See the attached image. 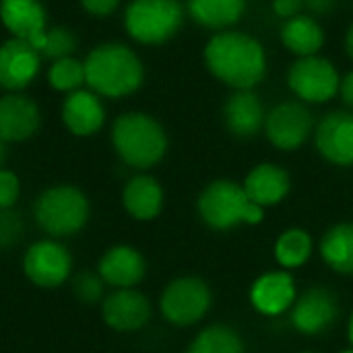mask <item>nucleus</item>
<instances>
[{"label":"nucleus","instance_id":"nucleus-1","mask_svg":"<svg viewBox=\"0 0 353 353\" xmlns=\"http://www.w3.org/2000/svg\"><path fill=\"white\" fill-rule=\"evenodd\" d=\"M205 64L223 85L254 89L267 74V52L263 43L242 31H219L205 46Z\"/></svg>","mask_w":353,"mask_h":353},{"label":"nucleus","instance_id":"nucleus-2","mask_svg":"<svg viewBox=\"0 0 353 353\" xmlns=\"http://www.w3.org/2000/svg\"><path fill=\"white\" fill-rule=\"evenodd\" d=\"M85 62V85L99 97L122 99L137 93L145 81V66L139 54L120 41L95 46Z\"/></svg>","mask_w":353,"mask_h":353},{"label":"nucleus","instance_id":"nucleus-3","mask_svg":"<svg viewBox=\"0 0 353 353\" xmlns=\"http://www.w3.org/2000/svg\"><path fill=\"white\" fill-rule=\"evenodd\" d=\"M112 147L118 159L139 172L155 168L168 153V132L145 112H124L112 124Z\"/></svg>","mask_w":353,"mask_h":353},{"label":"nucleus","instance_id":"nucleus-4","mask_svg":"<svg viewBox=\"0 0 353 353\" xmlns=\"http://www.w3.org/2000/svg\"><path fill=\"white\" fill-rule=\"evenodd\" d=\"M35 228L54 240L81 234L91 219V201L74 184H52L43 188L31 207Z\"/></svg>","mask_w":353,"mask_h":353},{"label":"nucleus","instance_id":"nucleus-5","mask_svg":"<svg viewBox=\"0 0 353 353\" xmlns=\"http://www.w3.org/2000/svg\"><path fill=\"white\" fill-rule=\"evenodd\" d=\"M196 213L201 221L215 232L259 225L265 219V209L248 199L242 184L228 178L213 180L201 190L196 199Z\"/></svg>","mask_w":353,"mask_h":353},{"label":"nucleus","instance_id":"nucleus-6","mask_svg":"<svg viewBox=\"0 0 353 353\" xmlns=\"http://www.w3.org/2000/svg\"><path fill=\"white\" fill-rule=\"evenodd\" d=\"M186 8L178 0H130L124 10L126 33L143 46H161L178 35Z\"/></svg>","mask_w":353,"mask_h":353},{"label":"nucleus","instance_id":"nucleus-7","mask_svg":"<svg viewBox=\"0 0 353 353\" xmlns=\"http://www.w3.org/2000/svg\"><path fill=\"white\" fill-rule=\"evenodd\" d=\"M21 271L31 285L39 290H58L74 275V259L62 240L39 238L25 248Z\"/></svg>","mask_w":353,"mask_h":353},{"label":"nucleus","instance_id":"nucleus-8","mask_svg":"<svg viewBox=\"0 0 353 353\" xmlns=\"http://www.w3.org/2000/svg\"><path fill=\"white\" fill-rule=\"evenodd\" d=\"M213 306V294L205 279L182 275L172 279L159 296V312L172 327L199 325Z\"/></svg>","mask_w":353,"mask_h":353},{"label":"nucleus","instance_id":"nucleus-9","mask_svg":"<svg viewBox=\"0 0 353 353\" xmlns=\"http://www.w3.org/2000/svg\"><path fill=\"white\" fill-rule=\"evenodd\" d=\"M288 85L302 103H327L339 93L341 77L325 56L298 58L288 70Z\"/></svg>","mask_w":353,"mask_h":353},{"label":"nucleus","instance_id":"nucleus-10","mask_svg":"<svg viewBox=\"0 0 353 353\" xmlns=\"http://www.w3.org/2000/svg\"><path fill=\"white\" fill-rule=\"evenodd\" d=\"M339 316V300L325 285H312L304 294H298L292 310L290 323L294 331L304 337H319L327 333Z\"/></svg>","mask_w":353,"mask_h":353},{"label":"nucleus","instance_id":"nucleus-11","mask_svg":"<svg viewBox=\"0 0 353 353\" xmlns=\"http://www.w3.org/2000/svg\"><path fill=\"white\" fill-rule=\"evenodd\" d=\"M263 130L279 151H296L314 132V120L302 101H283L267 114Z\"/></svg>","mask_w":353,"mask_h":353},{"label":"nucleus","instance_id":"nucleus-12","mask_svg":"<svg viewBox=\"0 0 353 353\" xmlns=\"http://www.w3.org/2000/svg\"><path fill=\"white\" fill-rule=\"evenodd\" d=\"M101 321L116 333H137L145 329L153 316L151 300L137 288L112 290L99 304Z\"/></svg>","mask_w":353,"mask_h":353},{"label":"nucleus","instance_id":"nucleus-13","mask_svg":"<svg viewBox=\"0 0 353 353\" xmlns=\"http://www.w3.org/2000/svg\"><path fill=\"white\" fill-rule=\"evenodd\" d=\"M41 54L25 39L10 37L0 43V89L21 93L27 89L41 68Z\"/></svg>","mask_w":353,"mask_h":353},{"label":"nucleus","instance_id":"nucleus-14","mask_svg":"<svg viewBox=\"0 0 353 353\" xmlns=\"http://www.w3.org/2000/svg\"><path fill=\"white\" fill-rule=\"evenodd\" d=\"M314 145L323 159L339 168L353 165V112L335 110L314 126Z\"/></svg>","mask_w":353,"mask_h":353},{"label":"nucleus","instance_id":"nucleus-15","mask_svg":"<svg viewBox=\"0 0 353 353\" xmlns=\"http://www.w3.org/2000/svg\"><path fill=\"white\" fill-rule=\"evenodd\" d=\"M298 298V285L296 279L290 271L279 269V271H267L259 275L248 292L250 306L269 319L283 316L285 312L292 310L294 302Z\"/></svg>","mask_w":353,"mask_h":353},{"label":"nucleus","instance_id":"nucleus-16","mask_svg":"<svg viewBox=\"0 0 353 353\" xmlns=\"http://www.w3.org/2000/svg\"><path fill=\"white\" fill-rule=\"evenodd\" d=\"M0 23L12 37L29 41L41 54L48 31V12L41 0H0Z\"/></svg>","mask_w":353,"mask_h":353},{"label":"nucleus","instance_id":"nucleus-17","mask_svg":"<svg viewBox=\"0 0 353 353\" xmlns=\"http://www.w3.org/2000/svg\"><path fill=\"white\" fill-rule=\"evenodd\" d=\"M95 271L108 288L128 290L141 285L147 277V261L139 248L130 244H114L101 254Z\"/></svg>","mask_w":353,"mask_h":353},{"label":"nucleus","instance_id":"nucleus-18","mask_svg":"<svg viewBox=\"0 0 353 353\" xmlns=\"http://www.w3.org/2000/svg\"><path fill=\"white\" fill-rule=\"evenodd\" d=\"M41 126L39 105L25 93H6L0 97V141L25 143Z\"/></svg>","mask_w":353,"mask_h":353},{"label":"nucleus","instance_id":"nucleus-19","mask_svg":"<svg viewBox=\"0 0 353 353\" xmlns=\"http://www.w3.org/2000/svg\"><path fill=\"white\" fill-rule=\"evenodd\" d=\"M62 122L74 137H93L105 124V108L97 93L91 89H79L66 95L62 103Z\"/></svg>","mask_w":353,"mask_h":353},{"label":"nucleus","instance_id":"nucleus-20","mask_svg":"<svg viewBox=\"0 0 353 353\" xmlns=\"http://www.w3.org/2000/svg\"><path fill=\"white\" fill-rule=\"evenodd\" d=\"M242 186L254 205L269 209L285 201L292 190V178L285 168L271 161H263L246 174Z\"/></svg>","mask_w":353,"mask_h":353},{"label":"nucleus","instance_id":"nucleus-21","mask_svg":"<svg viewBox=\"0 0 353 353\" xmlns=\"http://www.w3.org/2000/svg\"><path fill=\"white\" fill-rule=\"evenodd\" d=\"M122 209L134 221H153L161 215L165 192L151 174H134L122 188Z\"/></svg>","mask_w":353,"mask_h":353},{"label":"nucleus","instance_id":"nucleus-22","mask_svg":"<svg viewBox=\"0 0 353 353\" xmlns=\"http://www.w3.org/2000/svg\"><path fill=\"white\" fill-rule=\"evenodd\" d=\"M265 105L252 89H238L223 103L225 128L236 139H250L259 134L265 126Z\"/></svg>","mask_w":353,"mask_h":353},{"label":"nucleus","instance_id":"nucleus-23","mask_svg":"<svg viewBox=\"0 0 353 353\" xmlns=\"http://www.w3.org/2000/svg\"><path fill=\"white\" fill-rule=\"evenodd\" d=\"M248 0H186V14L205 29L225 31L246 12Z\"/></svg>","mask_w":353,"mask_h":353},{"label":"nucleus","instance_id":"nucleus-24","mask_svg":"<svg viewBox=\"0 0 353 353\" xmlns=\"http://www.w3.org/2000/svg\"><path fill=\"white\" fill-rule=\"evenodd\" d=\"M281 41L298 58L316 56L325 43V31L312 14H298L283 21Z\"/></svg>","mask_w":353,"mask_h":353},{"label":"nucleus","instance_id":"nucleus-25","mask_svg":"<svg viewBox=\"0 0 353 353\" xmlns=\"http://www.w3.org/2000/svg\"><path fill=\"white\" fill-rule=\"evenodd\" d=\"M321 256L337 275H353V221L331 225L321 238Z\"/></svg>","mask_w":353,"mask_h":353},{"label":"nucleus","instance_id":"nucleus-26","mask_svg":"<svg viewBox=\"0 0 353 353\" xmlns=\"http://www.w3.org/2000/svg\"><path fill=\"white\" fill-rule=\"evenodd\" d=\"M312 252H314V240L302 228L283 230L277 236L275 246H273L275 261L285 271H294V269L304 267L310 261Z\"/></svg>","mask_w":353,"mask_h":353},{"label":"nucleus","instance_id":"nucleus-27","mask_svg":"<svg viewBox=\"0 0 353 353\" xmlns=\"http://www.w3.org/2000/svg\"><path fill=\"white\" fill-rule=\"evenodd\" d=\"M184 353H246V345L234 327L215 323L201 329Z\"/></svg>","mask_w":353,"mask_h":353},{"label":"nucleus","instance_id":"nucleus-28","mask_svg":"<svg viewBox=\"0 0 353 353\" xmlns=\"http://www.w3.org/2000/svg\"><path fill=\"white\" fill-rule=\"evenodd\" d=\"M48 83L54 91H60V93H72V91L83 89L85 62L74 56L54 60L48 70Z\"/></svg>","mask_w":353,"mask_h":353},{"label":"nucleus","instance_id":"nucleus-29","mask_svg":"<svg viewBox=\"0 0 353 353\" xmlns=\"http://www.w3.org/2000/svg\"><path fill=\"white\" fill-rule=\"evenodd\" d=\"M70 292L72 298L81 304V306H99L105 298V283L99 277L97 271L93 269H83L77 271L70 277Z\"/></svg>","mask_w":353,"mask_h":353},{"label":"nucleus","instance_id":"nucleus-30","mask_svg":"<svg viewBox=\"0 0 353 353\" xmlns=\"http://www.w3.org/2000/svg\"><path fill=\"white\" fill-rule=\"evenodd\" d=\"M77 50V35L68 27H48L46 41L41 48V58L60 60L66 56H72Z\"/></svg>","mask_w":353,"mask_h":353},{"label":"nucleus","instance_id":"nucleus-31","mask_svg":"<svg viewBox=\"0 0 353 353\" xmlns=\"http://www.w3.org/2000/svg\"><path fill=\"white\" fill-rule=\"evenodd\" d=\"M25 236V221L17 209L0 211V252L12 250Z\"/></svg>","mask_w":353,"mask_h":353},{"label":"nucleus","instance_id":"nucleus-32","mask_svg":"<svg viewBox=\"0 0 353 353\" xmlns=\"http://www.w3.org/2000/svg\"><path fill=\"white\" fill-rule=\"evenodd\" d=\"M21 178L8 170V168H2L0 170V211H8V209H14L19 199H21Z\"/></svg>","mask_w":353,"mask_h":353},{"label":"nucleus","instance_id":"nucleus-33","mask_svg":"<svg viewBox=\"0 0 353 353\" xmlns=\"http://www.w3.org/2000/svg\"><path fill=\"white\" fill-rule=\"evenodd\" d=\"M81 6L91 14V17H110L118 6H120V0H81Z\"/></svg>","mask_w":353,"mask_h":353},{"label":"nucleus","instance_id":"nucleus-34","mask_svg":"<svg viewBox=\"0 0 353 353\" xmlns=\"http://www.w3.org/2000/svg\"><path fill=\"white\" fill-rule=\"evenodd\" d=\"M302 8H304V0H273V12L283 21L302 14Z\"/></svg>","mask_w":353,"mask_h":353},{"label":"nucleus","instance_id":"nucleus-35","mask_svg":"<svg viewBox=\"0 0 353 353\" xmlns=\"http://www.w3.org/2000/svg\"><path fill=\"white\" fill-rule=\"evenodd\" d=\"M337 4L339 0H304V6L314 14H329Z\"/></svg>","mask_w":353,"mask_h":353},{"label":"nucleus","instance_id":"nucleus-36","mask_svg":"<svg viewBox=\"0 0 353 353\" xmlns=\"http://www.w3.org/2000/svg\"><path fill=\"white\" fill-rule=\"evenodd\" d=\"M339 93H341V99L353 108V70L347 72L343 79H341V85H339Z\"/></svg>","mask_w":353,"mask_h":353},{"label":"nucleus","instance_id":"nucleus-37","mask_svg":"<svg viewBox=\"0 0 353 353\" xmlns=\"http://www.w3.org/2000/svg\"><path fill=\"white\" fill-rule=\"evenodd\" d=\"M345 52H347V56L353 60V23L350 25L347 33H345Z\"/></svg>","mask_w":353,"mask_h":353},{"label":"nucleus","instance_id":"nucleus-38","mask_svg":"<svg viewBox=\"0 0 353 353\" xmlns=\"http://www.w3.org/2000/svg\"><path fill=\"white\" fill-rule=\"evenodd\" d=\"M6 159H8V145L0 141V170L6 168Z\"/></svg>","mask_w":353,"mask_h":353},{"label":"nucleus","instance_id":"nucleus-39","mask_svg":"<svg viewBox=\"0 0 353 353\" xmlns=\"http://www.w3.org/2000/svg\"><path fill=\"white\" fill-rule=\"evenodd\" d=\"M347 341H350V347H353V312L347 321Z\"/></svg>","mask_w":353,"mask_h":353},{"label":"nucleus","instance_id":"nucleus-40","mask_svg":"<svg viewBox=\"0 0 353 353\" xmlns=\"http://www.w3.org/2000/svg\"><path fill=\"white\" fill-rule=\"evenodd\" d=\"M339 353H353V347H347V350H343V352Z\"/></svg>","mask_w":353,"mask_h":353},{"label":"nucleus","instance_id":"nucleus-41","mask_svg":"<svg viewBox=\"0 0 353 353\" xmlns=\"http://www.w3.org/2000/svg\"><path fill=\"white\" fill-rule=\"evenodd\" d=\"M300 353H319V352H300Z\"/></svg>","mask_w":353,"mask_h":353}]
</instances>
